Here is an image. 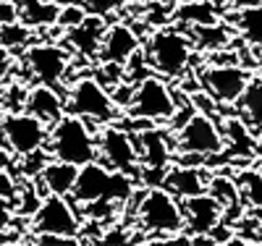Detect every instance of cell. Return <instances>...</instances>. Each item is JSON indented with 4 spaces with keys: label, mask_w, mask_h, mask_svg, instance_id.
Masks as SVG:
<instances>
[{
    "label": "cell",
    "mask_w": 262,
    "mask_h": 246,
    "mask_svg": "<svg viewBox=\"0 0 262 246\" xmlns=\"http://www.w3.org/2000/svg\"><path fill=\"white\" fill-rule=\"evenodd\" d=\"M139 231L158 236L155 241H189L181 199L165 186H144L134 191Z\"/></svg>",
    "instance_id": "1"
},
{
    "label": "cell",
    "mask_w": 262,
    "mask_h": 246,
    "mask_svg": "<svg viewBox=\"0 0 262 246\" xmlns=\"http://www.w3.org/2000/svg\"><path fill=\"white\" fill-rule=\"evenodd\" d=\"M137 191V178L123 170L107 168L102 160H92L79 168L76 186L71 191V199L81 207L90 202H100V199H111V202H128L134 199Z\"/></svg>",
    "instance_id": "2"
},
{
    "label": "cell",
    "mask_w": 262,
    "mask_h": 246,
    "mask_svg": "<svg viewBox=\"0 0 262 246\" xmlns=\"http://www.w3.org/2000/svg\"><path fill=\"white\" fill-rule=\"evenodd\" d=\"M48 152L58 160L86 165L92 160H100V147H97V126L84 121L74 113H66L55 126H50L48 137Z\"/></svg>",
    "instance_id": "3"
},
{
    "label": "cell",
    "mask_w": 262,
    "mask_h": 246,
    "mask_svg": "<svg viewBox=\"0 0 262 246\" xmlns=\"http://www.w3.org/2000/svg\"><path fill=\"white\" fill-rule=\"evenodd\" d=\"M173 144H176V160L173 163H196V165H205L223 154L226 142H223V131L217 126L215 116L207 113H196L181 126L176 128V137H173Z\"/></svg>",
    "instance_id": "4"
},
{
    "label": "cell",
    "mask_w": 262,
    "mask_h": 246,
    "mask_svg": "<svg viewBox=\"0 0 262 246\" xmlns=\"http://www.w3.org/2000/svg\"><path fill=\"white\" fill-rule=\"evenodd\" d=\"M66 105H69V113L90 121L92 126L116 123L123 113V110L116 105L111 89H107L97 76H76L69 84Z\"/></svg>",
    "instance_id": "5"
},
{
    "label": "cell",
    "mask_w": 262,
    "mask_h": 246,
    "mask_svg": "<svg viewBox=\"0 0 262 246\" xmlns=\"http://www.w3.org/2000/svg\"><path fill=\"white\" fill-rule=\"evenodd\" d=\"M144 55L158 76L181 79L191 71V37L176 29H158L152 32Z\"/></svg>",
    "instance_id": "6"
},
{
    "label": "cell",
    "mask_w": 262,
    "mask_h": 246,
    "mask_svg": "<svg viewBox=\"0 0 262 246\" xmlns=\"http://www.w3.org/2000/svg\"><path fill=\"white\" fill-rule=\"evenodd\" d=\"M176 97H173L170 86L160 76H144L137 81L134 97H131L126 116L131 121H149V123H165L176 113Z\"/></svg>",
    "instance_id": "7"
},
{
    "label": "cell",
    "mask_w": 262,
    "mask_h": 246,
    "mask_svg": "<svg viewBox=\"0 0 262 246\" xmlns=\"http://www.w3.org/2000/svg\"><path fill=\"white\" fill-rule=\"evenodd\" d=\"M24 69L34 84L60 86L71 74V50L55 42H29L24 50Z\"/></svg>",
    "instance_id": "8"
},
{
    "label": "cell",
    "mask_w": 262,
    "mask_h": 246,
    "mask_svg": "<svg viewBox=\"0 0 262 246\" xmlns=\"http://www.w3.org/2000/svg\"><path fill=\"white\" fill-rule=\"evenodd\" d=\"M48 137H50V126L42 123L37 116L27 113V110H8V113H3L0 139L16 158L42 149L48 144Z\"/></svg>",
    "instance_id": "9"
},
{
    "label": "cell",
    "mask_w": 262,
    "mask_h": 246,
    "mask_svg": "<svg viewBox=\"0 0 262 246\" xmlns=\"http://www.w3.org/2000/svg\"><path fill=\"white\" fill-rule=\"evenodd\" d=\"M76 202L63 194H45L39 210L29 220V231L34 236L39 233H55V236H79L81 220L76 212Z\"/></svg>",
    "instance_id": "10"
},
{
    "label": "cell",
    "mask_w": 262,
    "mask_h": 246,
    "mask_svg": "<svg viewBox=\"0 0 262 246\" xmlns=\"http://www.w3.org/2000/svg\"><path fill=\"white\" fill-rule=\"evenodd\" d=\"M97 147H100V160L113 168V170H123L128 175H139V147H137V137L131 131L107 123L97 128Z\"/></svg>",
    "instance_id": "11"
},
{
    "label": "cell",
    "mask_w": 262,
    "mask_h": 246,
    "mask_svg": "<svg viewBox=\"0 0 262 246\" xmlns=\"http://www.w3.org/2000/svg\"><path fill=\"white\" fill-rule=\"evenodd\" d=\"M249 71L242 69L238 63H207L205 69L200 71V86L205 89L207 95L215 97L217 105H236L242 100L244 89L249 84Z\"/></svg>",
    "instance_id": "12"
},
{
    "label": "cell",
    "mask_w": 262,
    "mask_h": 246,
    "mask_svg": "<svg viewBox=\"0 0 262 246\" xmlns=\"http://www.w3.org/2000/svg\"><path fill=\"white\" fill-rule=\"evenodd\" d=\"M221 131H223V142H226V160L231 163H252L259 154V144L254 137V128L242 118V116H228L221 121Z\"/></svg>",
    "instance_id": "13"
},
{
    "label": "cell",
    "mask_w": 262,
    "mask_h": 246,
    "mask_svg": "<svg viewBox=\"0 0 262 246\" xmlns=\"http://www.w3.org/2000/svg\"><path fill=\"white\" fill-rule=\"evenodd\" d=\"M137 137V147H139V160L144 168H170L176 160V144H170V137L158 128V123L142 126L139 131H134Z\"/></svg>",
    "instance_id": "14"
},
{
    "label": "cell",
    "mask_w": 262,
    "mask_h": 246,
    "mask_svg": "<svg viewBox=\"0 0 262 246\" xmlns=\"http://www.w3.org/2000/svg\"><path fill=\"white\" fill-rule=\"evenodd\" d=\"M181 205H184V217H186V238L205 236L223 220V207L210 191L186 196L181 199Z\"/></svg>",
    "instance_id": "15"
},
{
    "label": "cell",
    "mask_w": 262,
    "mask_h": 246,
    "mask_svg": "<svg viewBox=\"0 0 262 246\" xmlns=\"http://www.w3.org/2000/svg\"><path fill=\"white\" fill-rule=\"evenodd\" d=\"M105 29H107L105 16L86 13L84 21H79L71 29H66V44H69V50H74L76 55H81L86 60H100Z\"/></svg>",
    "instance_id": "16"
},
{
    "label": "cell",
    "mask_w": 262,
    "mask_h": 246,
    "mask_svg": "<svg viewBox=\"0 0 262 246\" xmlns=\"http://www.w3.org/2000/svg\"><path fill=\"white\" fill-rule=\"evenodd\" d=\"M24 110L37 116L42 123L55 126L66 113H69V105H66V97L58 92V86L32 84L29 92H27V100H24Z\"/></svg>",
    "instance_id": "17"
},
{
    "label": "cell",
    "mask_w": 262,
    "mask_h": 246,
    "mask_svg": "<svg viewBox=\"0 0 262 246\" xmlns=\"http://www.w3.org/2000/svg\"><path fill=\"white\" fill-rule=\"evenodd\" d=\"M137 50H142V39L128 24H107L102 50H100V60L126 65Z\"/></svg>",
    "instance_id": "18"
},
{
    "label": "cell",
    "mask_w": 262,
    "mask_h": 246,
    "mask_svg": "<svg viewBox=\"0 0 262 246\" xmlns=\"http://www.w3.org/2000/svg\"><path fill=\"white\" fill-rule=\"evenodd\" d=\"M207 173L202 170V165H189V163H173L165 170L163 178V186L168 191H173L179 199L194 196V194H202L207 191Z\"/></svg>",
    "instance_id": "19"
},
{
    "label": "cell",
    "mask_w": 262,
    "mask_h": 246,
    "mask_svg": "<svg viewBox=\"0 0 262 246\" xmlns=\"http://www.w3.org/2000/svg\"><path fill=\"white\" fill-rule=\"evenodd\" d=\"M207 191L221 202L223 207V220L236 226L244 217V199H242V189H238L236 178L226 175V173H215L207 178Z\"/></svg>",
    "instance_id": "20"
},
{
    "label": "cell",
    "mask_w": 262,
    "mask_h": 246,
    "mask_svg": "<svg viewBox=\"0 0 262 246\" xmlns=\"http://www.w3.org/2000/svg\"><path fill=\"white\" fill-rule=\"evenodd\" d=\"M76 175H79V165L58 160V158H50L48 165L42 168V173L37 175V184H39V189L45 194L71 196V191L76 186Z\"/></svg>",
    "instance_id": "21"
},
{
    "label": "cell",
    "mask_w": 262,
    "mask_h": 246,
    "mask_svg": "<svg viewBox=\"0 0 262 246\" xmlns=\"http://www.w3.org/2000/svg\"><path fill=\"white\" fill-rule=\"evenodd\" d=\"M18 3V21H24L29 29H48L58 24L60 6L50 0H16Z\"/></svg>",
    "instance_id": "22"
},
{
    "label": "cell",
    "mask_w": 262,
    "mask_h": 246,
    "mask_svg": "<svg viewBox=\"0 0 262 246\" xmlns=\"http://www.w3.org/2000/svg\"><path fill=\"white\" fill-rule=\"evenodd\" d=\"M238 116H242L254 131L262 128V76H252L242 100L236 102Z\"/></svg>",
    "instance_id": "23"
},
{
    "label": "cell",
    "mask_w": 262,
    "mask_h": 246,
    "mask_svg": "<svg viewBox=\"0 0 262 246\" xmlns=\"http://www.w3.org/2000/svg\"><path fill=\"white\" fill-rule=\"evenodd\" d=\"M236 184L242 189V199L249 210H262V170L242 168L236 175Z\"/></svg>",
    "instance_id": "24"
},
{
    "label": "cell",
    "mask_w": 262,
    "mask_h": 246,
    "mask_svg": "<svg viewBox=\"0 0 262 246\" xmlns=\"http://www.w3.org/2000/svg\"><path fill=\"white\" fill-rule=\"evenodd\" d=\"M236 27L242 32V37L254 44V48H262V6L254 8H238L236 13Z\"/></svg>",
    "instance_id": "25"
},
{
    "label": "cell",
    "mask_w": 262,
    "mask_h": 246,
    "mask_svg": "<svg viewBox=\"0 0 262 246\" xmlns=\"http://www.w3.org/2000/svg\"><path fill=\"white\" fill-rule=\"evenodd\" d=\"M191 39H196V44H200L202 50L215 53V50H221L228 44V32L217 24V21L215 24H196L191 29Z\"/></svg>",
    "instance_id": "26"
},
{
    "label": "cell",
    "mask_w": 262,
    "mask_h": 246,
    "mask_svg": "<svg viewBox=\"0 0 262 246\" xmlns=\"http://www.w3.org/2000/svg\"><path fill=\"white\" fill-rule=\"evenodd\" d=\"M179 21H186V24H215L217 21V11L210 0H196V3H181V8L176 11Z\"/></svg>",
    "instance_id": "27"
},
{
    "label": "cell",
    "mask_w": 262,
    "mask_h": 246,
    "mask_svg": "<svg viewBox=\"0 0 262 246\" xmlns=\"http://www.w3.org/2000/svg\"><path fill=\"white\" fill-rule=\"evenodd\" d=\"M29 39H32V29L24 24V21H13V24L0 27V42H3L8 50H13V53H18V50L24 53Z\"/></svg>",
    "instance_id": "28"
},
{
    "label": "cell",
    "mask_w": 262,
    "mask_h": 246,
    "mask_svg": "<svg viewBox=\"0 0 262 246\" xmlns=\"http://www.w3.org/2000/svg\"><path fill=\"white\" fill-rule=\"evenodd\" d=\"M86 13H90V11H86V6H60V11H58V24H55V27H60V29L66 32V29L76 27L79 21H84Z\"/></svg>",
    "instance_id": "29"
},
{
    "label": "cell",
    "mask_w": 262,
    "mask_h": 246,
    "mask_svg": "<svg viewBox=\"0 0 262 246\" xmlns=\"http://www.w3.org/2000/svg\"><path fill=\"white\" fill-rule=\"evenodd\" d=\"M16 220H18V215H16V207H13V199L0 196V233H8Z\"/></svg>",
    "instance_id": "30"
},
{
    "label": "cell",
    "mask_w": 262,
    "mask_h": 246,
    "mask_svg": "<svg viewBox=\"0 0 262 246\" xmlns=\"http://www.w3.org/2000/svg\"><path fill=\"white\" fill-rule=\"evenodd\" d=\"M123 0H84V6L90 13H97V16H111L113 11L121 8Z\"/></svg>",
    "instance_id": "31"
},
{
    "label": "cell",
    "mask_w": 262,
    "mask_h": 246,
    "mask_svg": "<svg viewBox=\"0 0 262 246\" xmlns=\"http://www.w3.org/2000/svg\"><path fill=\"white\" fill-rule=\"evenodd\" d=\"M13 65H16V58H13V50H8L3 42H0V86H3L11 74H13Z\"/></svg>",
    "instance_id": "32"
},
{
    "label": "cell",
    "mask_w": 262,
    "mask_h": 246,
    "mask_svg": "<svg viewBox=\"0 0 262 246\" xmlns=\"http://www.w3.org/2000/svg\"><path fill=\"white\" fill-rule=\"evenodd\" d=\"M16 191H18V181L13 178L11 168H0V196L16 199Z\"/></svg>",
    "instance_id": "33"
},
{
    "label": "cell",
    "mask_w": 262,
    "mask_h": 246,
    "mask_svg": "<svg viewBox=\"0 0 262 246\" xmlns=\"http://www.w3.org/2000/svg\"><path fill=\"white\" fill-rule=\"evenodd\" d=\"M18 21V3L16 0H0V27Z\"/></svg>",
    "instance_id": "34"
},
{
    "label": "cell",
    "mask_w": 262,
    "mask_h": 246,
    "mask_svg": "<svg viewBox=\"0 0 262 246\" xmlns=\"http://www.w3.org/2000/svg\"><path fill=\"white\" fill-rule=\"evenodd\" d=\"M16 165V154L3 144V139H0V168H13Z\"/></svg>",
    "instance_id": "35"
},
{
    "label": "cell",
    "mask_w": 262,
    "mask_h": 246,
    "mask_svg": "<svg viewBox=\"0 0 262 246\" xmlns=\"http://www.w3.org/2000/svg\"><path fill=\"white\" fill-rule=\"evenodd\" d=\"M262 6V0H236V8H254Z\"/></svg>",
    "instance_id": "36"
},
{
    "label": "cell",
    "mask_w": 262,
    "mask_h": 246,
    "mask_svg": "<svg viewBox=\"0 0 262 246\" xmlns=\"http://www.w3.org/2000/svg\"><path fill=\"white\" fill-rule=\"evenodd\" d=\"M55 6H84V0H50Z\"/></svg>",
    "instance_id": "37"
},
{
    "label": "cell",
    "mask_w": 262,
    "mask_h": 246,
    "mask_svg": "<svg viewBox=\"0 0 262 246\" xmlns=\"http://www.w3.org/2000/svg\"><path fill=\"white\" fill-rule=\"evenodd\" d=\"M257 144H259V154H262V128H259V133H257Z\"/></svg>",
    "instance_id": "38"
},
{
    "label": "cell",
    "mask_w": 262,
    "mask_h": 246,
    "mask_svg": "<svg viewBox=\"0 0 262 246\" xmlns=\"http://www.w3.org/2000/svg\"><path fill=\"white\" fill-rule=\"evenodd\" d=\"M3 113H6V110H3V105H0V121H3Z\"/></svg>",
    "instance_id": "39"
},
{
    "label": "cell",
    "mask_w": 262,
    "mask_h": 246,
    "mask_svg": "<svg viewBox=\"0 0 262 246\" xmlns=\"http://www.w3.org/2000/svg\"><path fill=\"white\" fill-rule=\"evenodd\" d=\"M179 3H196V0H179Z\"/></svg>",
    "instance_id": "40"
}]
</instances>
